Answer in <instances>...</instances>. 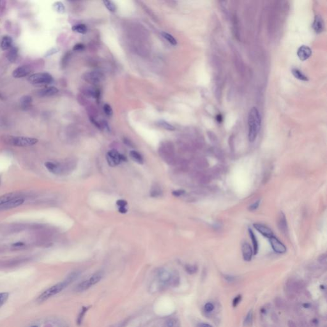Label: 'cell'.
Wrapping results in <instances>:
<instances>
[{
	"label": "cell",
	"mask_w": 327,
	"mask_h": 327,
	"mask_svg": "<svg viewBox=\"0 0 327 327\" xmlns=\"http://www.w3.org/2000/svg\"><path fill=\"white\" fill-rule=\"evenodd\" d=\"M59 92V90L57 88L54 86H48L42 89H39L37 92V94L38 96L41 97H52L56 95Z\"/></svg>",
	"instance_id": "13"
},
{
	"label": "cell",
	"mask_w": 327,
	"mask_h": 327,
	"mask_svg": "<svg viewBox=\"0 0 327 327\" xmlns=\"http://www.w3.org/2000/svg\"><path fill=\"white\" fill-rule=\"evenodd\" d=\"M3 232L5 233H14L17 232L21 231L22 230L26 228V226L24 224H13L5 226Z\"/></svg>",
	"instance_id": "19"
},
{
	"label": "cell",
	"mask_w": 327,
	"mask_h": 327,
	"mask_svg": "<svg viewBox=\"0 0 327 327\" xmlns=\"http://www.w3.org/2000/svg\"><path fill=\"white\" fill-rule=\"evenodd\" d=\"M312 54L311 49L307 46H300L297 51V56L301 61H305L309 58Z\"/></svg>",
	"instance_id": "14"
},
{
	"label": "cell",
	"mask_w": 327,
	"mask_h": 327,
	"mask_svg": "<svg viewBox=\"0 0 327 327\" xmlns=\"http://www.w3.org/2000/svg\"><path fill=\"white\" fill-rule=\"evenodd\" d=\"M158 124L160 126L162 127L163 129H164L166 130H168L169 131H173L175 130V127L173 125H172L171 124H170L169 123H168L166 121L161 120L158 122Z\"/></svg>",
	"instance_id": "27"
},
{
	"label": "cell",
	"mask_w": 327,
	"mask_h": 327,
	"mask_svg": "<svg viewBox=\"0 0 327 327\" xmlns=\"http://www.w3.org/2000/svg\"><path fill=\"white\" fill-rule=\"evenodd\" d=\"M261 118L258 109L252 107L248 115L249 126V139L250 142L256 140L261 128Z\"/></svg>",
	"instance_id": "1"
},
{
	"label": "cell",
	"mask_w": 327,
	"mask_h": 327,
	"mask_svg": "<svg viewBox=\"0 0 327 327\" xmlns=\"http://www.w3.org/2000/svg\"><path fill=\"white\" fill-rule=\"evenodd\" d=\"M119 212L120 213H126L127 210L125 208H119Z\"/></svg>",
	"instance_id": "51"
},
{
	"label": "cell",
	"mask_w": 327,
	"mask_h": 327,
	"mask_svg": "<svg viewBox=\"0 0 327 327\" xmlns=\"http://www.w3.org/2000/svg\"><path fill=\"white\" fill-rule=\"evenodd\" d=\"M7 58L10 62H15L18 58V49L15 47H12L8 50Z\"/></svg>",
	"instance_id": "22"
},
{
	"label": "cell",
	"mask_w": 327,
	"mask_h": 327,
	"mask_svg": "<svg viewBox=\"0 0 327 327\" xmlns=\"http://www.w3.org/2000/svg\"><path fill=\"white\" fill-rule=\"evenodd\" d=\"M1 140L6 144L17 147H31L39 142L37 138L12 135H3L1 137Z\"/></svg>",
	"instance_id": "3"
},
{
	"label": "cell",
	"mask_w": 327,
	"mask_h": 327,
	"mask_svg": "<svg viewBox=\"0 0 327 327\" xmlns=\"http://www.w3.org/2000/svg\"><path fill=\"white\" fill-rule=\"evenodd\" d=\"M8 293H0V307L5 303L8 298Z\"/></svg>",
	"instance_id": "37"
},
{
	"label": "cell",
	"mask_w": 327,
	"mask_h": 327,
	"mask_svg": "<svg viewBox=\"0 0 327 327\" xmlns=\"http://www.w3.org/2000/svg\"><path fill=\"white\" fill-rule=\"evenodd\" d=\"M107 160L111 166H115L119 164L121 161H125L126 158L124 155L120 154L116 150H112L107 153Z\"/></svg>",
	"instance_id": "10"
},
{
	"label": "cell",
	"mask_w": 327,
	"mask_h": 327,
	"mask_svg": "<svg viewBox=\"0 0 327 327\" xmlns=\"http://www.w3.org/2000/svg\"><path fill=\"white\" fill-rule=\"evenodd\" d=\"M82 78L90 84H96L100 83L103 80L104 75L100 72L92 71L84 73L83 75Z\"/></svg>",
	"instance_id": "9"
},
{
	"label": "cell",
	"mask_w": 327,
	"mask_h": 327,
	"mask_svg": "<svg viewBox=\"0 0 327 327\" xmlns=\"http://www.w3.org/2000/svg\"><path fill=\"white\" fill-rule=\"evenodd\" d=\"M0 99H3V96L2 95L1 93H0Z\"/></svg>",
	"instance_id": "52"
},
{
	"label": "cell",
	"mask_w": 327,
	"mask_h": 327,
	"mask_svg": "<svg viewBox=\"0 0 327 327\" xmlns=\"http://www.w3.org/2000/svg\"><path fill=\"white\" fill-rule=\"evenodd\" d=\"M84 49V46L83 44H76L74 47H73V50L74 51H83V49Z\"/></svg>",
	"instance_id": "44"
},
{
	"label": "cell",
	"mask_w": 327,
	"mask_h": 327,
	"mask_svg": "<svg viewBox=\"0 0 327 327\" xmlns=\"http://www.w3.org/2000/svg\"><path fill=\"white\" fill-rule=\"evenodd\" d=\"M103 3L109 11H110L111 12H115L116 10V7L113 2L105 0V1L103 2Z\"/></svg>",
	"instance_id": "32"
},
{
	"label": "cell",
	"mask_w": 327,
	"mask_h": 327,
	"mask_svg": "<svg viewBox=\"0 0 327 327\" xmlns=\"http://www.w3.org/2000/svg\"><path fill=\"white\" fill-rule=\"evenodd\" d=\"M45 167L51 173L56 175H62L65 173L68 168L65 163L58 162L47 161L45 163Z\"/></svg>",
	"instance_id": "6"
},
{
	"label": "cell",
	"mask_w": 327,
	"mask_h": 327,
	"mask_svg": "<svg viewBox=\"0 0 327 327\" xmlns=\"http://www.w3.org/2000/svg\"><path fill=\"white\" fill-rule=\"evenodd\" d=\"M116 205L120 208H125V206L127 205V202L126 201H125V200H123V199H121V200H118L117 201Z\"/></svg>",
	"instance_id": "45"
},
{
	"label": "cell",
	"mask_w": 327,
	"mask_h": 327,
	"mask_svg": "<svg viewBox=\"0 0 327 327\" xmlns=\"http://www.w3.org/2000/svg\"><path fill=\"white\" fill-rule=\"evenodd\" d=\"M270 245L273 250L279 254H283L286 251V247L285 245L276 237H271L269 239Z\"/></svg>",
	"instance_id": "12"
},
{
	"label": "cell",
	"mask_w": 327,
	"mask_h": 327,
	"mask_svg": "<svg viewBox=\"0 0 327 327\" xmlns=\"http://www.w3.org/2000/svg\"><path fill=\"white\" fill-rule=\"evenodd\" d=\"M274 303H275L276 307L280 310H284L286 307L285 301L282 298H280V297L276 298V299L274 300Z\"/></svg>",
	"instance_id": "28"
},
{
	"label": "cell",
	"mask_w": 327,
	"mask_h": 327,
	"mask_svg": "<svg viewBox=\"0 0 327 327\" xmlns=\"http://www.w3.org/2000/svg\"><path fill=\"white\" fill-rule=\"evenodd\" d=\"M130 155L131 157V158L136 162H137L138 164H142L143 163V158L142 157V155L137 152L135 151V150H132V151H131L130 152Z\"/></svg>",
	"instance_id": "26"
},
{
	"label": "cell",
	"mask_w": 327,
	"mask_h": 327,
	"mask_svg": "<svg viewBox=\"0 0 327 327\" xmlns=\"http://www.w3.org/2000/svg\"><path fill=\"white\" fill-rule=\"evenodd\" d=\"M278 228L282 233H283L284 234H286L287 233L288 228H287V221L286 219L285 215L282 212H281L279 217Z\"/></svg>",
	"instance_id": "18"
},
{
	"label": "cell",
	"mask_w": 327,
	"mask_h": 327,
	"mask_svg": "<svg viewBox=\"0 0 327 327\" xmlns=\"http://www.w3.org/2000/svg\"><path fill=\"white\" fill-rule=\"evenodd\" d=\"M241 300H242V296L241 295H238L237 297H236L234 298L233 301V307H237L240 303Z\"/></svg>",
	"instance_id": "42"
},
{
	"label": "cell",
	"mask_w": 327,
	"mask_h": 327,
	"mask_svg": "<svg viewBox=\"0 0 327 327\" xmlns=\"http://www.w3.org/2000/svg\"><path fill=\"white\" fill-rule=\"evenodd\" d=\"M53 8L54 10L59 13H63L65 10V6L60 2H57L54 3L53 5Z\"/></svg>",
	"instance_id": "31"
},
{
	"label": "cell",
	"mask_w": 327,
	"mask_h": 327,
	"mask_svg": "<svg viewBox=\"0 0 327 327\" xmlns=\"http://www.w3.org/2000/svg\"><path fill=\"white\" fill-rule=\"evenodd\" d=\"M292 72L295 78L300 80V81H308L307 76H306L299 69L293 68Z\"/></svg>",
	"instance_id": "24"
},
{
	"label": "cell",
	"mask_w": 327,
	"mask_h": 327,
	"mask_svg": "<svg viewBox=\"0 0 327 327\" xmlns=\"http://www.w3.org/2000/svg\"><path fill=\"white\" fill-rule=\"evenodd\" d=\"M26 246V244L24 243V242H15V243H13V244H12V248H14V249H22L23 247H24Z\"/></svg>",
	"instance_id": "40"
},
{
	"label": "cell",
	"mask_w": 327,
	"mask_h": 327,
	"mask_svg": "<svg viewBox=\"0 0 327 327\" xmlns=\"http://www.w3.org/2000/svg\"><path fill=\"white\" fill-rule=\"evenodd\" d=\"M313 28L316 33H319L324 29V23L322 18L319 15H316L313 24Z\"/></svg>",
	"instance_id": "20"
},
{
	"label": "cell",
	"mask_w": 327,
	"mask_h": 327,
	"mask_svg": "<svg viewBox=\"0 0 327 327\" xmlns=\"http://www.w3.org/2000/svg\"><path fill=\"white\" fill-rule=\"evenodd\" d=\"M162 36L166 40H168L171 44H172L173 46L177 45L176 40L173 37V36L171 35V34H169L168 33H166V32H162Z\"/></svg>",
	"instance_id": "29"
},
{
	"label": "cell",
	"mask_w": 327,
	"mask_h": 327,
	"mask_svg": "<svg viewBox=\"0 0 327 327\" xmlns=\"http://www.w3.org/2000/svg\"><path fill=\"white\" fill-rule=\"evenodd\" d=\"M166 327H181L180 321L176 318H170L166 322Z\"/></svg>",
	"instance_id": "30"
},
{
	"label": "cell",
	"mask_w": 327,
	"mask_h": 327,
	"mask_svg": "<svg viewBox=\"0 0 327 327\" xmlns=\"http://www.w3.org/2000/svg\"><path fill=\"white\" fill-rule=\"evenodd\" d=\"M249 236H250V237L252 240V242L253 254H256L258 253V249H259V245H258V240L256 239L255 234H254V232L252 231V230L251 229H249Z\"/></svg>",
	"instance_id": "23"
},
{
	"label": "cell",
	"mask_w": 327,
	"mask_h": 327,
	"mask_svg": "<svg viewBox=\"0 0 327 327\" xmlns=\"http://www.w3.org/2000/svg\"><path fill=\"white\" fill-rule=\"evenodd\" d=\"M161 193H162V190H161L160 188L158 186L155 185L152 187V189L150 191V196L153 197H158V196H160Z\"/></svg>",
	"instance_id": "34"
},
{
	"label": "cell",
	"mask_w": 327,
	"mask_h": 327,
	"mask_svg": "<svg viewBox=\"0 0 327 327\" xmlns=\"http://www.w3.org/2000/svg\"><path fill=\"white\" fill-rule=\"evenodd\" d=\"M31 72V68L29 66L23 65L15 68L13 72L12 76L14 78H22L29 76Z\"/></svg>",
	"instance_id": "11"
},
{
	"label": "cell",
	"mask_w": 327,
	"mask_h": 327,
	"mask_svg": "<svg viewBox=\"0 0 327 327\" xmlns=\"http://www.w3.org/2000/svg\"><path fill=\"white\" fill-rule=\"evenodd\" d=\"M72 29L74 32L81 33V34H85L88 31V28H87L86 26L83 24H76L72 26Z\"/></svg>",
	"instance_id": "25"
},
{
	"label": "cell",
	"mask_w": 327,
	"mask_h": 327,
	"mask_svg": "<svg viewBox=\"0 0 327 327\" xmlns=\"http://www.w3.org/2000/svg\"><path fill=\"white\" fill-rule=\"evenodd\" d=\"M173 195L176 196V197H179V196H182L185 194V190H174L173 192Z\"/></svg>",
	"instance_id": "46"
},
{
	"label": "cell",
	"mask_w": 327,
	"mask_h": 327,
	"mask_svg": "<svg viewBox=\"0 0 327 327\" xmlns=\"http://www.w3.org/2000/svg\"><path fill=\"white\" fill-rule=\"evenodd\" d=\"M305 287V284L302 281H297L291 279L287 281L286 284V291L289 296H294L295 293L301 292Z\"/></svg>",
	"instance_id": "8"
},
{
	"label": "cell",
	"mask_w": 327,
	"mask_h": 327,
	"mask_svg": "<svg viewBox=\"0 0 327 327\" xmlns=\"http://www.w3.org/2000/svg\"><path fill=\"white\" fill-rule=\"evenodd\" d=\"M254 227L257 231H258L265 237L270 239L273 237V232L267 226L261 224H254Z\"/></svg>",
	"instance_id": "15"
},
{
	"label": "cell",
	"mask_w": 327,
	"mask_h": 327,
	"mask_svg": "<svg viewBox=\"0 0 327 327\" xmlns=\"http://www.w3.org/2000/svg\"><path fill=\"white\" fill-rule=\"evenodd\" d=\"M56 52H57V49H51V50H49V51H47V54H46V56H51V55H52V54H54V53H56Z\"/></svg>",
	"instance_id": "47"
},
{
	"label": "cell",
	"mask_w": 327,
	"mask_h": 327,
	"mask_svg": "<svg viewBox=\"0 0 327 327\" xmlns=\"http://www.w3.org/2000/svg\"><path fill=\"white\" fill-rule=\"evenodd\" d=\"M226 280H227L228 282H232V281H234L235 278L233 276H224Z\"/></svg>",
	"instance_id": "48"
},
{
	"label": "cell",
	"mask_w": 327,
	"mask_h": 327,
	"mask_svg": "<svg viewBox=\"0 0 327 327\" xmlns=\"http://www.w3.org/2000/svg\"><path fill=\"white\" fill-rule=\"evenodd\" d=\"M88 308H89V307H83L82 308V310H81V313L79 314V316L78 318V321H78V324L79 325H80L81 324V323L83 321V318H84V315H85V314H86V311H88Z\"/></svg>",
	"instance_id": "35"
},
{
	"label": "cell",
	"mask_w": 327,
	"mask_h": 327,
	"mask_svg": "<svg viewBox=\"0 0 327 327\" xmlns=\"http://www.w3.org/2000/svg\"><path fill=\"white\" fill-rule=\"evenodd\" d=\"M33 99L29 95H24L20 99V107L23 111H28L32 107Z\"/></svg>",
	"instance_id": "17"
},
{
	"label": "cell",
	"mask_w": 327,
	"mask_h": 327,
	"mask_svg": "<svg viewBox=\"0 0 327 327\" xmlns=\"http://www.w3.org/2000/svg\"><path fill=\"white\" fill-rule=\"evenodd\" d=\"M214 309V305L211 302H208L205 305V310L206 313H211Z\"/></svg>",
	"instance_id": "39"
},
{
	"label": "cell",
	"mask_w": 327,
	"mask_h": 327,
	"mask_svg": "<svg viewBox=\"0 0 327 327\" xmlns=\"http://www.w3.org/2000/svg\"><path fill=\"white\" fill-rule=\"evenodd\" d=\"M24 202V197L21 194L17 193V194L13 198L10 199V200L3 203V205H0V212L17 208L22 205Z\"/></svg>",
	"instance_id": "7"
},
{
	"label": "cell",
	"mask_w": 327,
	"mask_h": 327,
	"mask_svg": "<svg viewBox=\"0 0 327 327\" xmlns=\"http://www.w3.org/2000/svg\"><path fill=\"white\" fill-rule=\"evenodd\" d=\"M32 327H37V326H32Z\"/></svg>",
	"instance_id": "53"
},
{
	"label": "cell",
	"mask_w": 327,
	"mask_h": 327,
	"mask_svg": "<svg viewBox=\"0 0 327 327\" xmlns=\"http://www.w3.org/2000/svg\"><path fill=\"white\" fill-rule=\"evenodd\" d=\"M78 276V274L76 273V272L72 273L65 281L54 285L52 287L47 289V290H46L44 293H42L39 297V298H37V301H39V302H42L47 300L48 298L53 297L54 295L59 293L63 289L67 287V286H68L73 282V281H74Z\"/></svg>",
	"instance_id": "2"
},
{
	"label": "cell",
	"mask_w": 327,
	"mask_h": 327,
	"mask_svg": "<svg viewBox=\"0 0 327 327\" xmlns=\"http://www.w3.org/2000/svg\"><path fill=\"white\" fill-rule=\"evenodd\" d=\"M28 80L29 83L35 84H48L52 83L54 81L52 76L47 72H39V73L31 74Z\"/></svg>",
	"instance_id": "4"
},
{
	"label": "cell",
	"mask_w": 327,
	"mask_h": 327,
	"mask_svg": "<svg viewBox=\"0 0 327 327\" xmlns=\"http://www.w3.org/2000/svg\"><path fill=\"white\" fill-rule=\"evenodd\" d=\"M252 312L250 311L248 313V314H247V316L245 318V320H244L245 326H250L252 323Z\"/></svg>",
	"instance_id": "38"
},
{
	"label": "cell",
	"mask_w": 327,
	"mask_h": 327,
	"mask_svg": "<svg viewBox=\"0 0 327 327\" xmlns=\"http://www.w3.org/2000/svg\"><path fill=\"white\" fill-rule=\"evenodd\" d=\"M243 258L245 261H250L252 259L253 250L250 245L247 242H244L242 247Z\"/></svg>",
	"instance_id": "16"
},
{
	"label": "cell",
	"mask_w": 327,
	"mask_h": 327,
	"mask_svg": "<svg viewBox=\"0 0 327 327\" xmlns=\"http://www.w3.org/2000/svg\"><path fill=\"white\" fill-rule=\"evenodd\" d=\"M198 268L196 265H187L185 266V270L189 274H194L197 271Z\"/></svg>",
	"instance_id": "33"
},
{
	"label": "cell",
	"mask_w": 327,
	"mask_h": 327,
	"mask_svg": "<svg viewBox=\"0 0 327 327\" xmlns=\"http://www.w3.org/2000/svg\"><path fill=\"white\" fill-rule=\"evenodd\" d=\"M288 327H297L296 323L293 321H289L287 323Z\"/></svg>",
	"instance_id": "50"
},
{
	"label": "cell",
	"mask_w": 327,
	"mask_h": 327,
	"mask_svg": "<svg viewBox=\"0 0 327 327\" xmlns=\"http://www.w3.org/2000/svg\"><path fill=\"white\" fill-rule=\"evenodd\" d=\"M2 249V247H0V250H1V249Z\"/></svg>",
	"instance_id": "54"
},
{
	"label": "cell",
	"mask_w": 327,
	"mask_h": 327,
	"mask_svg": "<svg viewBox=\"0 0 327 327\" xmlns=\"http://www.w3.org/2000/svg\"><path fill=\"white\" fill-rule=\"evenodd\" d=\"M102 276H103V275L101 272H97V273L94 274L88 279L82 282H81L80 284H79L75 289L76 291L78 292H84V291L88 289L92 286L97 284L102 279Z\"/></svg>",
	"instance_id": "5"
},
{
	"label": "cell",
	"mask_w": 327,
	"mask_h": 327,
	"mask_svg": "<svg viewBox=\"0 0 327 327\" xmlns=\"http://www.w3.org/2000/svg\"><path fill=\"white\" fill-rule=\"evenodd\" d=\"M198 327H213L212 325L208 324V323H200L198 324Z\"/></svg>",
	"instance_id": "49"
},
{
	"label": "cell",
	"mask_w": 327,
	"mask_h": 327,
	"mask_svg": "<svg viewBox=\"0 0 327 327\" xmlns=\"http://www.w3.org/2000/svg\"><path fill=\"white\" fill-rule=\"evenodd\" d=\"M260 200H258V201H255V202H254V203H252V205H250L249 206V210L250 211H254V210H256L258 208V206H259V205H260Z\"/></svg>",
	"instance_id": "41"
},
{
	"label": "cell",
	"mask_w": 327,
	"mask_h": 327,
	"mask_svg": "<svg viewBox=\"0 0 327 327\" xmlns=\"http://www.w3.org/2000/svg\"><path fill=\"white\" fill-rule=\"evenodd\" d=\"M318 261H319V262L321 265H326V261H327V259H326V254H322V255H321V256L319 257Z\"/></svg>",
	"instance_id": "43"
},
{
	"label": "cell",
	"mask_w": 327,
	"mask_h": 327,
	"mask_svg": "<svg viewBox=\"0 0 327 327\" xmlns=\"http://www.w3.org/2000/svg\"><path fill=\"white\" fill-rule=\"evenodd\" d=\"M13 47V39L8 35H5L3 37L1 43V47L3 51H8Z\"/></svg>",
	"instance_id": "21"
},
{
	"label": "cell",
	"mask_w": 327,
	"mask_h": 327,
	"mask_svg": "<svg viewBox=\"0 0 327 327\" xmlns=\"http://www.w3.org/2000/svg\"><path fill=\"white\" fill-rule=\"evenodd\" d=\"M104 113H105V115H107L109 116H112L113 114V109H112L111 106L110 104H104Z\"/></svg>",
	"instance_id": "36"
}]
</instances>
